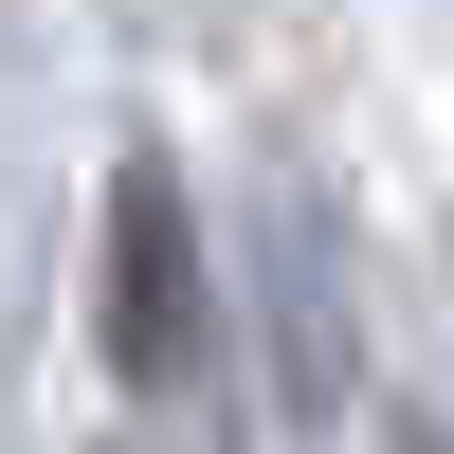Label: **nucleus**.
I'll use <instances>...</instances> for the list:
<instances>
[{
	"label": "nucleus",
	"instance_id": "nucleus-1",
	"mask_svg": "<svg viewBox=\"0 0 454 454\" xmlns=\"http://www.w3.org/2000/svg\"><path fill=\"white\" fill-rule=\"evenodd\" d=\"M109 364L128 382H182L200 364V237H182V182H109Z\"/></svg>",
	"mask_w": 454,
	"mask_h": 454
}]
</instances>
